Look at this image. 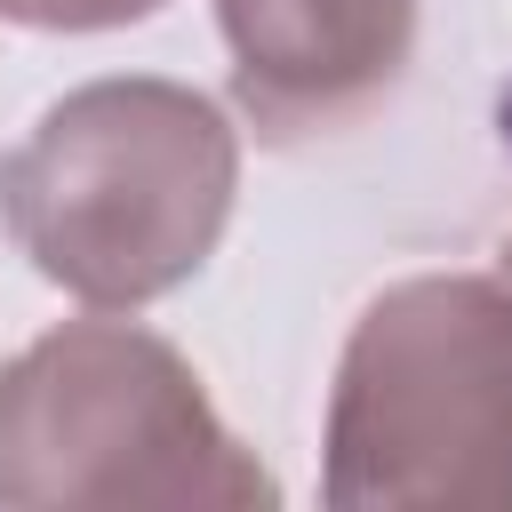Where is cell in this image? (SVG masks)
Returning <instances> with one entry per match:
<instances>
[{
  "mask_svg": "<svg viewBox=\"0 0 512 512\" xmlns=\"http://www.w3.org/2000/svg\"><path fill=\"white\" fill-rule=\"evenodd\" d=\"M240 200V128L216 96L152 72L56 96L0 160V224L88 312L176 296Z\"/></svg>",
  "mask_w": 512,
  "mask_h": 512,
  "instance_id": "1",
  "label": "cell"
},
{
  "mask_svg": "<svg viewBox=\"0 0 512 512\" xmlns=\"http://www.w3.org/2000/svg\"><path fill=\"white\" fill-rule=\"evenodd\" d=\"M320 496L512 512V288L496 272H416L360 304L328 384Z\"/></svg>",
  "mask_w": 512,
  "mask_h": 512,
  "instance_id": "2",
  "label": "cell"
},
{
  "mask_svg": "<svg viewBox=\"0 0 512 512\" xmlns=\"http://www.w3.org/2000/svg\"><path fill=\"white\" fill-rule=\"evenodd\" d=\"M0 504L8 512H264L280 480L208 408L192 360L88 312L0 360Z\"/></svg>",
  "mask_w": 512,
  "mask_h": 512,
  "instance_id": "3",
  "label": "cell"
},
{
  "mask_svg": "<svg viewBox=\"0 0 512 512\" xmlns=\"http://www.w3.org/2000/svg\"><path fill=\"white\" fill-rule=\"evenodd\" d=\"M232 104L264 144H304L368 120L408 56L416 0H216Z\"/></svg>",
  "mask_w": 512,
  "mask_h": 512,
  "instance_id": "4",
  "label": "cell"
},
{
  "mask_svg": "<svg viewBox=\"0 0 512 512\" xmlns=\"http://www.w3.org/2000/svg\"><path fill=\"white\" fill-rule=\"evenodd\" d=\"M168 0H0V24L16 32H128L144 16H160Z\"/></svg>",
  "mask_w": 512,
  "mask_h": 512,
  "instance_id": "5",
  "label": "cell"
},
{
  "mask_svg": "<svg viewBox=\"0 0 512 512\" xmlns=\"http://www.w3.org/2000/svg\"><path fill=\"white\" fill-rule=\"evenodd\" d=\"M496 144L512 152V80H504V96H496Z\"/></svg>",
  "mask_w": 512,
  "mask_h": 512,
  "instance_id": "6",
  "label": "cell"
},
{
  "mask_svg": "<svg viewBox=\"0 0 512 512\" xmlns=\"http://www.w3.org/2000/svg\"><path fill=\"white\" fill-rule=\"evenodd\" d=\"M496 280L512 288V232H504V248H496Z\"/></svg>",
  "mask_w": 512,
  "mask_h": 512,
  "instance_id": "7",
  "label": "cell"
}]
</instances>
